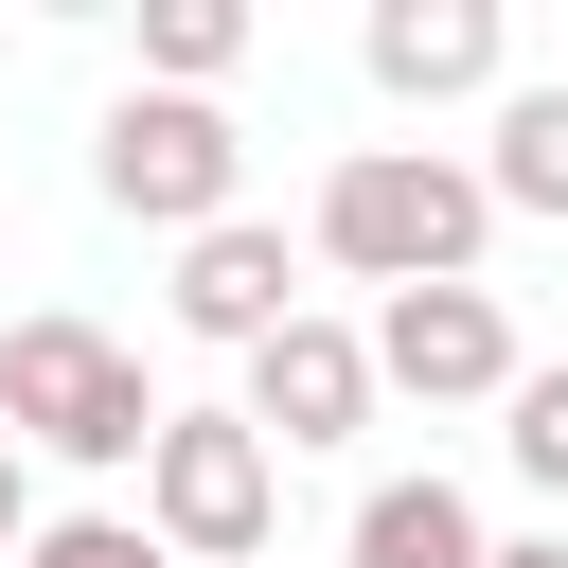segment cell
<instances>
[{"mask_svg":"<svg viewBox=\"0 0 568 568\" xmlns=\"http://www.w3.org/2000/svg\"><path fill=\"white\" fill-rule=\"evenodd\" d=\"M479 231H497V195H479V160H444V142H355L337 178H320V266H355V284H479Z\"/></svg>","mask_w":568,"mask_h":568,"instance_id":"6da1fadb","label":"cell"},{"mask_svg":"<svg viewBox=\"0 0 568 568\" xmlns=\"http://www.w3.org/2000/svg\"><path fill=\"white\" fill-rule=\"evenodd\" d=\"M0 444L18 462H142L160 444V390L106 320H18L0 337Z\"/></svg>","mask_w":568,"mask_h":568,"instance_id":"7a4b0ae2","label":"cell"},{"mask_svg":"<svg viewBox=\"0 0 568 568\" xmlns=\"http://www.w3.org/2000/svg\"><path fill=\"white\" fill-rule=\"evenodd\" d=\"M142 532H160L178 568L266 550V532H284V462H266V426H248V408H160V444H142Z\"/></svg>","mask_w":568,"mask_h":568,"instance_id":"3957f363","label":"cell"},{"mask_svg":"<svg viewBox=\"0 0 568 568\" xmlns=\"http://www.w3.org/2000/svg\"><path fill=\"white\" fill-rule=\"evenodd\" d=\"M89 178H106V213H142V231H231V195H248V142H231V106H195V89H124L106 106V142H89Z\"/></svg>","mask_w":568,"mask_h":568,"instance_id":"277c9868","label":"cell"},{"mask_svg":"<svg viewBox=\"0 0 568 568\" xmlns=\"http://www.w3.org/2000/svg\"><path fill=\"white\" fill-rule=\"evenodd\" d=\"M532 355H515V320H497V284H408L390 320H373V390H408V408H497Z\"/></svg>","mask_w":568,"mask_h":568,"instance_id":"5b68a950","label":"cell"},{"mask_svg":"<svg viewBox=\"0 0 568 568\" xmlns=\"http://www.w3.org/2000/svg\"><path fill=\"white\" fill-rule=\"evenodd\" d=\"M248 426H266V462H302V444H355V426H373V337L302 302V320L248 355Z\"/></svg>","mask_w":568,"mask_h":568,"instance_id":"8992f818","label":"cell"},{"mask_svg":"<svg viewBox=\"0 0 568 568\" xmlns=\"http://www.w3.org/2000/svg\"><path fill=\"white\" fill-rule=\"evenodd\" d=\"M284 320H302V266H284V231H266V213H231V231H195V248H178V337L266 355Z\"/></svg>","mask_w":568,"mask_h":568,"instance_id":"52a82bcc","label":"cell"},{"mask_svg":"<svg viewBox=\"0 0 568 568\" xmlns=\"http://www.w3.org/2000/svg\"><path fill=\"white\" fill-rule=\"evenodd\" d=\"M355 53H373V89H390V106H462V89H497V53H515V36H497V0H373V36H355Z\"/></svg>","mask_w":568,"mask_h":568,"instance_id":"ba28073f","label":"cell"},{"mask_svg":"<svg viewBox=\"0 0 568 568\" xmlns=\"http://www.w3.org/2000/svg\"><path fill=\"white\" fill-rule=\"evenodd\" d=\"M355 568H479L462 479H444V462H426V479H373V497H355Z\"/></svg>","mask_w":568,"mask_h":568,"instance_id":"9c48e42d","label":"cell"},{"mask_svg":"<svg viewBox=\"0 0 568 568\" xmlns=\"http://www.w3.org/2000/svg\"><path fill=\"white\" fill-rule=\"evenodd\" d=\"M497 213H568V89H497V160H479Z\"/></svg>","mask_w":568,"mask_h":568,"instance_id":"30bf717a","label":"cell"},{"mask_svg":"<svg viewBox=\"0 0 568 568\" xmlns=\"http://www.w3.org/2000/svg\"><path fill=\"white\" fill-rule=\"evenodd\" d=\"M231 53H248V0H142V71H160V89H195V106H213V71H231Z\"/></svg>","mask_w":568,"mask_h":568,"instance_id":"8fae6325","label":"cell"},{"mask_svg":"<svg viewBox=\"0 0 568 568\" xmlns=\"http://www.w3.org/2000/svg\"><path fill=\"white\" fill-rule=\"evenodd\" d=\"M497 408H515V426H497V444H515V479H532V497H568V373H515Z\"/></svg>","mask_w":568,"mask_h":568,"instance_id":"7c38bea8","label":"cell"},{"mask_svg":"<svg viewBox=\"0 0 568 568\" xmlns=\"http://www.w3.org/2000/svg\"><path fill=\"white\" fill-rule=\"evenodd\" d=\"M18 568H178V550H160L142 515H36V550H18Z\"/></svg>","mask_w":568,"mask_h":568,"instance_id":"4fadbf2b","label":"cell"},{"mask_svg":"<svg viewBox=\"0 0 568 568\" xmlns=\"http://www.w3.org/2000/svg\"><path fill=\"white\" fill-rule=\"evenodd\" d=\"M36 550V479H18V444H0V568Z\"/></svg>","mask_w":568,"mask_h":568,"instance_id":"5bb4252c","label":"cell"},{"mask_svg":"<svg viewBox=\"0 0 568 568\" xmlns=\"http://www.w3.org/2000/svg\"><path fill=\"white\" fill-rule=\"evenodd\" d=\"M479 568H568V532H532V550H479Z\"/></svg>","mask_w":568,"mask_h":568,"instance_id":"9a60e30c","label":"cell"}]
</instances>
